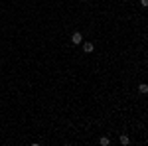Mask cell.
I'll use <instances>...</instances> for the list:
<instances>
[{
    "instance_id": "cell-1",
    "label": "cell",
    "mask_w": 148,
    "mask_h": 146,
    "mask_svg": "<svg viewBox=\"0 0 148 146\" xmlns=\"http://www.w3.org/2000/svg\"><path fill=\"white\" fill-rule=\"evenodd\" d=\"M71 42H73V44H83V36H81L79 32H73V36H71Z\"/></svg>"
},
{
    "instance_id": "cell-2",
    "label": "cell",
    "mask_w": 148,
    "mask_h": 146,
    "mask_svg": "<svg viewBox=\"0 0 148 146\" xmlns=\"http://www.w3.org/2000/svg\"><path fill=\"white\" fill-rule=\"evenodd\" d=\"M93 49H95V47H93L91 42H85V44H83V51H85V53H91Z\"/></svg>"
},
{
    "instance_id": "cell-3",
    "label": "cell",
    "mask_w": 148,
    "mask_h": 146,
    "mask_svg": "<svg viewBox=\"0 0 148 146\" xmlns=\"http://www.w3.org/2000/svg\"><path fill=\"white\" fill-rule=\"evenodd\" d=\"M138 89H140V93H148V85H146V83H140Z\"/></svg>"
},
{
    "instance_id": "cell-4",
    "label": "cell",
    "mask_w": 148,
    "mask_h": 146,
    "mask_svg": "<svg viewBox=\"0 0 148 146\" xmlns=\"http://www.w3.org/2000/svg\"><path fill=\"white\" fill-rule=\"evenodd\" d=\"M130 140H128V136L126 134H121V144H128Z\"/></svg>"
},
{
    "instance_id": "cell-5",
    "label": "cell",
    "mask_w": 148,
    "mask_h": 146,
    "mask_svg": "<svg viewBox=\"0 0 148 146\" xmlns=\"http://www.w3.org/2000/svg\"><path fill=\"white\" fill-rule=\"evenodd\" d=\"M99 142H101L103 146H107V144H109V142H111V140H109V136H103V138H101V140H99Z\"/></svg>"
},
{
    "instance_id": "cell-6",
    "label": "cell",
    "mask_w": 148,
    "mask_h": 146,
    "mask_svg": "<svg viewBox=\"0 0 148 146\" xmlns=\"http://www.w3.org/2000/svg\"><path fill=\"white\" fill-rule=\"evenodd\" d=\"M140 4H142V6H148V0H140Z\"/></svg>"
}]
</instances>
